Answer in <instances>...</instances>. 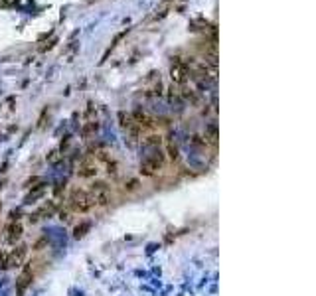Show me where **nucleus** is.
Listing matches in <instances>:
<instances>
[{
    "label": "nucleus",
    "mask_w": 316,
    "mask_h": 296,
    "mask_svg": "<svg viewBox=\"0 0 316 296\" xmlns=\"http://www.w3.org/2000/svg\"><path fill=\"white\" fill-rule=\"evenodd\" d=\"M93 205L95 201L93 197L89 196V192L79 190V188H75L71 192V196H69V207H71V211H75V213H87Z\"/></svg>",
    "instance_id": "obj_1"
},
{
    "label": "nucleus",
    "mask_w": 316,
    "mask_h": 296,
    "mask_svg": "<svg viewBox=\"0 0 316 296\" xmlns=\"http://www.w3.org/2000/svg\"><path fill=\"white\" fill-rule=\"evenodd\" d=\"M2 264H6V257L0 253V266H2Z\"/></svg>",
    "instance_id": "obj_13"
},
{
    "label": "nucleus",
    "mask_w": 316,
    "mask_h": 296,
    "mask_svg": "<svg viewBox=\"0 0 316 296\" xmlns=\"http://www.w3.org/2000/svg\"><path fill=\"white\" fill-rule=\"evenodd\" d=\"M172 79H174L176 83H184V81L188 79V67L184 66L180 60H176V62L172 64Z\"/></svg>",
    "instance_id": "obj_6"
},
{
    "label": "nucleus",
    "mask_w": 316,
    "mask_h": 296,
    "mask_svg": "<svg viewBox=\"0 0 316 296\" xmlns=\"http://www.w3.org/2000/svg\"><path fill=\"white\" fill-rule=\"evenodd\" d=\"M89 196L93 197V201L97 205H107L111 201V190L105 182H95L89 190Z\"/></svg>",
    "instance_id": "obj_3"
},
{
    "label": "nucleus",
    "mask_w": 316,
    "mask_h": 296,
    "mask_svg": "<svg viewBox=\"0 0 316 296\" xmlns=\"http://www.w3.org/2000/svg\"><path fill=\"white\" fill-rule=\"evenodd\" d=\"M20 237H22V223L12 221L8 225V229H6V241L8 243H16V241H20Z\"/></svg>",
    "instance_id": "obj_8"
},
{
    "label": "nucleus",
    "mask_w": 316,
    "mask_h": 296,
    "mask_svg": "<svg viewBox=\"0 0 316 296\" xmlns=\"http://www.w3.org/2000/svg\"><path fill=\"white\" fill-rule=\"evenodd\" d=\"M32 278H34L32 266H30V264H26V266H24V270L20 272V276L16 278V292H18V294H22V292H24V290L30 286Z\"/></svg>",
    "instance_id": "obj_5"
},
{
    "label": "nucleus",
    "mask_w": 316,
    "mask_h": 296,
    "mask_svg": "<svg viewBox=\"0 0 316 296\" xmlns=\"http://www.w3.org/2000/svg\"><path fill=\"white\" fill-rule=\"evenodd\" d=\"M60 219H62V221H65V223H67V221L71 219V217H69V211H67V209H62V211H60Z\"/></svg>",
    "instance_id": "obj_11"
},
{
    "label": "nucleus",
    "mask_w": 316,
    "mask_h": 296,
    "mask_svg": "<svg viewBox=\"0 0 316 296\" xmlns=\"http://www.w3.org/2000/svg\"><path fill=\"white\" fill-rule=\"evenodd\" d=\"M89 227H91V225H89L87 221H83V223H79V225L75 227V231H73V237H75V239H81V237H85V233L89 231Z\"/></svg>",
    "instance_id": "obj_10"
},
{
    "label": "nucleus",
    "mask_w": 316,
    "mask_h": 296,
    "mask_svg": "<svg viewBox=\"0 0 316 296\" xmlns=\"http://www.w3.org/2000/svg\"><path fill=\"white\" fill-rule=\"evenodd\" d=\"M46 192H48V186L46 184H40V186H32L30 194L24 197V203H36L38 199H42V197L46 196Z\"/></svg>",
    "instance_id": "obj_7"
},
{
    "label": "nucleus",
    "mask_w": 316,
    "mask_h": 296,
    "mask_svg": "<svg viewBox=\"0 0 316 296\" xmlns=\"http://www.w3.org/2000/svg\"><path fill=\"white\" fill-rule=\"evenodd\" d=\"M79 176L81 178H93L95 174H97V164L95 162H91V160H85L83 164L79 166Z\"/></svg>",
    "instance_id": "obj_9"
},
{
    "label": "nucleus",
    "mask_w": 316,
    "mask_h": 296,
    "mask_svg": "<svg viewBox=\"0 0 316 296\" xmlns=\"http://www.w3.org/2000/svg\"><path fill=\"white\" fill-rule=\"evenodd\" d=\"M26 249H28V247H24V245L16 247V249L6 257V266H8V268H18V266H22L24 257H26Z\"/></svg>",
    "instance_id": "obj_4"
},
{
    "label": "nucleus",
    "mask_w": 316,
    "mask_h": 296,
    "mask_svg": "<svg viewBox=\"0 0 316 296\" xmlns=\"http://www.w3.org/2000/svg\"><path fill=\"white\" fill-rule=\"evenodd\" d=\"M162 166H164V152H162L158 146H152V152L146 154V156L140 160V174H142V176H152Z\"/></svg>",
    "instance_id": "obj_2"
},
{
    "label": "nucleus",
    "mask_w": 316,
    "mask_h": 296,
    "mask_svg": "<svg viewBox=\"0 0 316 296\" xmlns=\"http://www.w3.org/2000/svg\"><path fill=\"white\" fill-rule=\"evenodd\" d=\"M126 188H128V190H134V188H136V180H130V182H128V186H126Z\"/></svg>",
    "instance_id": "obj_12"
},
{
    "label": "nucleus",
    "mask_w": 316,
    "mask_h": 296,
    "mask_svg": "<svg viewBox=\"0 0 316 296\" xmlns=\"http://www.w3.org/2000/svg\"><path fill=\"white\" fill-rule=\"evenodd\" d=\"M0 209H2V205H0Z\"/></svg>",
    "instance_id": "obj_14"
}]
</instances>
